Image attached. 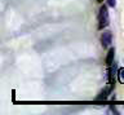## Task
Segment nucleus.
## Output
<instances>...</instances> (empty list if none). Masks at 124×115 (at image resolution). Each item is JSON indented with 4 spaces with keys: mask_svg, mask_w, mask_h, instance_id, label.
Masks as SVG:
<instances>
[{
    "mask_svg": "<svg viewBox=\"0 0 124 115\" xmlns=\"http://www.w3.org/2000/svg\"><path fill=\"white\" fill-rule=\"evenodd\" d=\"M111 91H112V88L110 87V84H108L107 87H105L100 92V94L97 96L94 100H96V101H103V100H107L108 98V94H110Z\"/></svg>",
    "mask_w": 124,
    "mask_h": 115,
    "instance_id": "4",
    "label": "nucleus"
},
{
    "mask_svg": "<svg viewBox=\"0 0 124 115\" xmlns=\"http://www.w3.org/2000/svg\"><path fill=\"white\" fill-rule=\"evenodd\" d=\"M108 23H110V20H108V10L106 5H102L100 8L98 12V30H103L105 27H107Z\"/></svg>",
    "mask_w": 124,
    "mask_h": 115,
    "instance_id": "1",
    "label": "nucleus"
},
{
    "mask_svg": "<svg viewBox=\"0 0 124 115\" xmlns=\"http://www.w3.org/2000/svg\"><path fill=\"white\" fill-rule=\"evenodd\" d=\"M114 57H115V48L111 47L110 49H108L107 56H106V65H107L108 67H110L111 65L114 63Z\"/></svg>",
    "mask_w": 124,
    "mask_h": 115,
    "instance_id": "5",
    "label": "nucleus"
},
{
    "mask_svg": "<svg viewBox=\"0 0 124 115\" xmlns=\"http://www.w3.org/2000/svg\"><path fill=\"white\" fill-rule=\"evenodd\" d=\"M107 78H108V84H110V87L114 89V87H115V80L118 79V67H116L115 63H112L111 66H110V69H108Z\"/></svg>",
    "mask_w": 124,
    "mask_h": 115,
    "instance_id": "2",
    "label": "nucleus"
},
{
    "mask_svg": "<svg viewBox=\"0 0 124 115\" xmlns=\"http://www.w3.org/2000/svg\"><path fill=\"white\" fill-rule=\"evenodd\" d=\"M106 1H107V7L115 8V5H116V0H106Z\"/></svg>",
    "mask_w": 124,
    "mask_h": 115,
    "instance_id": "7",
    "label": "nucleus"
},
{
    "mask_svg": "<svg viewBox=\"0 0 124 115\" xmlns=\"http://www.w3.org/2000/svg\"><path fill=\"white\" fill-rule=\"evenodd\" d=\"M101 43L103 48H108L112 43V34L110 31H103L101 35Z\"/></svg>",
    "mask_w": 124,
    "mask_h": 115,
    "instance_id": "3",
    "label": "nucleus"
},
{
    "mask_svg": "<svg viewBox=\"0 0 124 115\" xmlns=\"http://www.w3.org/2000/svg\"><path fill=\"white\" fill-rule=\"evenodd\" d=\"M118 82L120 84H124V67L118 69Z\"/></svg>",
    "mask_w": 124,
    "mask_h": 115,
    "instance_id": "6",
    "label": "nucleus"
},
{
    "mask_svg": "<svg viewBox=\"0 0 124 115\" xmlns=\"http://www.w3.org/2000/svg\"><path fill=\"white\" fill-rule=\"evenodd\" d=\"M101 1H103V0H97V3H100V4H101Z\"/></svg>",
    "mask_w": 124,
    "mask_h": 115,
    "instance_id": "8",
    "label": "nucleus"
}]
</instances>
